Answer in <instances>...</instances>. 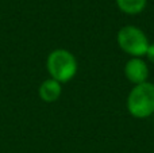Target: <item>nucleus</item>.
Returning a JSON list of instances; mask_svg holds the SVG:
<instances>
[{
  "label": "nucleus",
  "mask_w": 154,
  "mask_h": 153,
  "mask_svg": "<svg viewBox=\"0 0 154 153\" xmlns=\"http://www.w3.org/2000/svg\"><path fill=\"white\" fill-rule=\"evenodd\" d=\"M127 110L134 118L145 119L154 114V84L145 81L134 86L127 96Z\"/></svg>",
  "instance_id": "1"
},
{
  "label": "nucleus",
  "mask_w": 154,
  "mask_h": 153,
  "mask_svg": "<svg viewBox=\"0 0 154 153\" xmlns=\"http://www.w3.org/2000/svg\"><path fill=\"white\" fill-rule=\"evenodd\" d=\"M145 56L147 57V60H149L152 64H154V43H150L149 48H147V52Z\"/></svg>",
  "instance_id": "7"
},
{
  "label": "nucleus",
  "mask_w": 154,
  "mask_h": 153,
  "mask_svg": "<svg viewBox=\"0 0 154 153\" xmlns=\"http://www.w3.org/2000/svg\"><path fill=\"white\" fill-rule=\"evenodd\" d=\"M61 92H62L61 83H58L57 80H54L51 77L43 81L39 86V89H38L39 98L46 103H53L56 100H58V98L61 96Z\"/></svg>",
  "instance_id": "5"
},
{
  "label": "nucleus",
  "mask_w": 154,
  "mask_h": 153,
  "mask_svg": "<svg viewBox=\"0 0 154 153\" xmlns=\"http://www.w3.org/2000/svg\"><path fill=\"white\" fill-rule=\"evenodd\" d=\"M125 76L130 83L134 86L142 84L147 81L149 77V68H147L146 62L139 57H131L125 65Z\"/></svg>",
  "instance_id": "4"
},
{
  "label": "nucleus",
  "mask_w": 154,
  "mask_h": 153,
  "mask_svg": "<svg viewBox=\"0 0 154 153\" xmlns=\"http://www.w3.org/2000/svg\"><path fill=\"white\" fill-rule=\"evenodd\" d=\"M118 45L125 53L131 57H142L146 54L149 48V39L146 34L139 27L135 26H125L118 33Z\"/></svg>",
  "instance_id": "3"
},
{
  "label": "nucleus",
  "mask_w": 154,
  "mask_h": 153,
  "mask_svg": "<svg viewBox=\"0 0 154 153\" xmlns=\"http://www.w3.org/2000/svg\"><path fill=\"white\" fill-rule=\"evenodd\" d=\"M147 0H116L119 10L128 15H137L141 14L146 7Z\"/></svg>",
  "instance_id": "6"
},
{
  "label": "nucleus",
  "mask_w": 154,
  "mask_h": 153,
  "mask_svg": "<svg viewBox=\"0 0 154 153\" xmlns=\"http://www.w3.org/2000/svg\"><path fill=\"white\" fill-rule=\"evenodd\" d=\"M48 72L51 79L58 83H68L77 73V60L66 49H56L48 57L46 61Z\"/></svg>",
  "instance_id": "2"
}]
</instances>
